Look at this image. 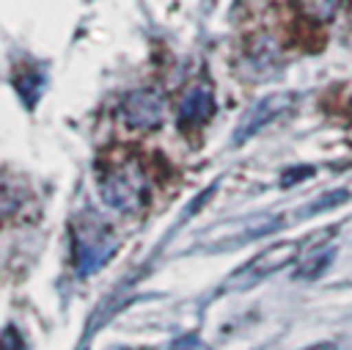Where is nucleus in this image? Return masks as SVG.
Returning a JSON list of instances; mask_svg holds the SVG:
<instances>
[{
  "label": "nucleus",
  "instance_id": "6",
  "mask_svg": "<svg viewBox=\"0 0 352 350\" xmlns=\"http://www.w3.org/2000/svg\"><path fill=\"white\" fill-rule=\"evenodd\" d=\"M214 116V94L206 83H195L179 105V130H198Z\"/></svg>",
  "mask_w": 352,
  "mask_h": 350
},
{
  "label": "nucleus",
  "instance_id": "2",
  "mask_svg": "<svg viewBox=\"0 0 352 350\" xmlns=\"http://www.w3.org/2000/svg\"><path fill=\"white\" fill-rule=\"evenodd\" d=\"M118 251V237L94 212H82L74 220V267L80 276H91L107 265V259Z\"/></svg>",
  "mask_w": 352,
  "mask_h": 350
},
{
  "label": "nucleus",
  "instance_id": "9",
  "mask_svg": "<svg viewBox=\"0 0 352 350\" xmlns=\"http://www.w3.org/2000/svg\"><path fill=\"white\" fill-rule=\"evenodd\" d=\"M330 259H333V248H324V251H319V254H314V256H308L305 262H302V267L294 273L297 278H316V276H322L324 270H327V265H330Z\"/></svg>",
  "mask_w": 352,
  "mask_h": 350
},
{
  "label": "nucleus",
  "instance_id": "8",
  "mask_svg": "<svg viewBox=\"0 0 352 350\" xmlns=\"http://www.w3.org/2000/svg\"><path fill=\"white\" fill-rule=\"evenodd\" d=\"M338 6H341V0H300L302 14L311 17V19H316V22L333 19L336 11H338Z\"/></svg>",
  "mask_w": 352,
  "mask_h": 350
},
{
  "label": "nucleus",
  "instance_id": "5",
  "mask_svg": "<svg viewBox=\"0 0 352 350\" xmlns=\"http://www.w3.org/2000/svg\"><path fill=\"white\" fill-rule=\"evenodd\" d=\"M297 102V94L294 91H275V94H267L264 99H258L245 116L242 121L236 124V132H234V143H245L248 138L258 135L267 124H272L275 119H280L283 113H289Z\"/></svg>",
  "mask_w": 352,
  "mask_h": 350
},
{
  "label": "nucleus",
  "instance_id": "1",
  "mask_svg": "<svg viewBox=\"0 0 352 350\" xmlns=\"http://www.w3.org/2000/svg\"><path fill=\"white\" fill-rule=\"evenodd\" d=\"M96 185L102 201L124 215L140 212L148 198V174L132 152H110L96 163Z\"/></svg>",
  "mask_w": 352,
  "mask_h": 350
},
{
  "label": "nucleus",
  "instance_id": "3",
  "mask_svg": "<svg viewBox=\"0 0 352 350\" xmlns=\"http://www.w3.org/2000/svg\"><path fill=\"white\" fill-rule=\"evenodd\" d=\"M302 251V243L300 240H283V243H275L270 248H264L258 256H253L242 270L234 273V278L228 281L234 289H245V287H253L258 281H264L267 276H272L275 270L286 267L289 262H297Z\"/></svg>",
  "mask_w": 352,
  "mask_h": 350
},
{
  "label": "nucleus",
  "instance_id": "7",
  "mask_svg": "<svg viewBox=\"0 0 352 350\" xmlns=\"http://www.w3.org/2000/svg\"><path fill=\"white\" fill-rule=\"evenodd\" d=\"M30 198L33 193L25 187V182H19L11 174H0V220L19 218L28 209Z\"/></svg>",
  "mask_w": 352,
  "mask_h": 350
},
{
  "label": "nucleus",
  "instance_id": "4",
  "mask_svg": "<svg viewBox=\"0 0 352 350\" xmlns=\"http://www.w3.org/2000/svg\"><path fill=\"white\" fill-rule=\"evenodd\" d=\"M121 119L129 130H157L165 121V96L157 88H135L121 99Z\"/></svg>",
  "mask_w": 352,
  "mask_h": 350
}]
</instances>
